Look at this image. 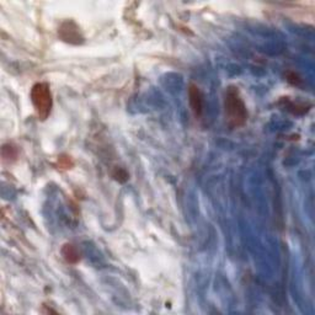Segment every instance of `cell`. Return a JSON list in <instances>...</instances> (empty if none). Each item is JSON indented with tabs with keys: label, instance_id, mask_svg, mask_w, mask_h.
Instances as JSON below:
<instances>
[{
	"label": "cell",
	"instance_id": "cell-1",
	"mask_svg": "<svg viewBox=\"0 0 315 315\" xmlns=\"http://www.w3.org/2000/svg\"><path fill=\"white\" fill-rule=\"evenodd\" d=\"M224 108H226L227 121L232 128H240L245 126L249 113L237 87L229 86L227 89L224 96Z\"/></svg>",
	"mask_w": 315,
	"mask_h": 315
},
{
	"label": "cell",
	"instance_id": "cell-2",
	"mask_svg": "<svg viewBox=\"0 0 315 315\" xmlns=\"http://www.w3.org/2000/svg\"><path fill=\"white\" fill-rule=\"evenodd\" d=\"M31 101L36 113L41 121L50 117L53 107V99L51 87L47 82H37L31 89Z\"/></svg>",
	"mask_w": 315,
	"mask_h": 315
},
{
	"label": "cell",
	"instance_id": "cell-3",
	"mask_svg": "<svg viewBox=\"0 0 315 315\" xmlns=\"http://www.w3.org/2000/svg\"><path fill=\"white\" fill-rule=\"evenodd\" d=\"M58 36L62 41L71 45H81L84 42V36L78 25L72 20L62 22L58 28Z\"/></svg>",
	"mask_w": 315,
	"mask_h": 315
},
{
	"label": "cell",
	"instance_id": "cell-4",
	"mask_svg": "<svg viewBox=\"0 0 315 315\" xmlns=\"http://www.w3.org/2000/svg\"><path fill=\"white\" fill-rule=\"evenodd\" d=\"M188 102L195 117L200 118L203 113V94L197 85L191 84L188 86Z\"/></svg>",
	"mask_w": 315,
	"mask_h": 315
},
{
	"label": "cell",
	"instance_id": "cell-5",
	"mask_svg": "<svg viewBox=\"0 0 315 315\" xmlns=\"http://www.w3.org/2000/svg\"><path fill=\"white\" fill-rule=\"evenodd\" d=\"M61 252L63 259L68 263H72V265H76V263H78L80 261V259H81L78 247L73 244H64L63 246H62Z\"/></svg>",
	"mask_w": 315,
	"mask_h": 315
},
{
	"label": "cell",
	"instance_id": "cell-6",
	"mask_svg": "<svg viewBox=\"0 0 315 315\" xmlns=\"http://www.w3.org/2000/svg\"><path fill=\"white\" fill-rule=\"evenodd\" d=\"M1 157L5 161H12L17 158V149L12 144H5L1 148Z\"/></svg>",
	"mask_w": 315,
	"mask_h": 315
},
{
	"label": "cell",
	"instance_id": "cell-7",
	"mask_svg": "<svg viewBox=\"0 0 315 315\" xmlns=\"http://www.w3.org/2000/svg\"><path fill=\"white\" fill-rule=\"evenodd\" d=\"M112 176L113 179L117 180V181L120 182H125L128 180L127 171H126L125 169H122V167H115V170H113L112 172Z\"/></svg>",
	"mask_w": 315,
	"mask_h": 315
},
{
	"label": "cell",
	"instance_id": "cell-8",
	"mask_svg": "<svg viewBox=\"0 0 315 315\" xmlns=\"http://www.w3.org/2000/svg\"><path fill=\"white\" fill-rule=\"evenodd\" d=\"M286 78H287L288 82H291L292 85H296V86H299V85L302 84V81H303L301 77H299L296 72H287Z\"/></svg>",
	"mask_w": 315,
	"mask_h": 315
},
{
	"label": "cell",
	"instance_id": "cell-9",
	"mask_svg": "<svg viewBox=\"0 0 315 315\" xmlns=\"http://www.w3.org/2000/svg\"><path fill=\"white\" fill-rule=\"evenodd\" d=\"M58 166L62 169H71L73 166V160L71 159V157L61 156L58 158Z\"/></svg>",
	"mask_w": 315,
	"mask_h": 315
}]
</instances>
